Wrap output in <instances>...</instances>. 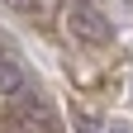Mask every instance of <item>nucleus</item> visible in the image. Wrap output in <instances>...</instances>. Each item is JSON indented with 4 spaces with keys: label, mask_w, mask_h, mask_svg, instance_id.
Masks as SVG:
<instances>
[{
    "label": "nucleus",
    "mask_w": 133,
    "mask_h": 133,
    "mask_svg": "<svg viewBox=\"0 0 133 133\" xmlns=\"http://www.w3.org/2000/svg\"><path fill=\"white\" fill-rule=\"evenodd\" d=\"M66 29H71V38L86 43V48H109V43H114V24L90 5V0H76V5H71Z\"/></svg>",
    "instance_id": "f257e3e1"
},
{
    "label": "nucleus",
    "mask_w": 133,
    "mask_h": 133,
    "mask_svg": "<svg viewBox=\"0 0 133 133\" xmlns=\"http://www.w3.org/2000/svg\"><path fill=\"white\" fill-rule=\"evenodd\" d=\"M19 95H29V76L10 52H0V100H19Z\"/></svg>",
    "instance_id": "f03ea898"
},
{
    "label": "nucleus",
    "mask_w": 133,
    "mask_h": 133,
    "mask_svg": "<svg viewBox=\"0 0 133 133\" xmlns=\"http://www.w3.org/2000/svg\"><path fill=\"white\" fill-rule=\"evenodd\" d=\"M76 133H100V124L90 119V114H76Z\"/></svg>",
    "instance_id": "7ed1b4c3"
},
{
    "label": "nucleus",
    "mask_w": 133,
    "mask_h": 133,
    "mask_svg": "<svg viewBox=\"0 0 133 133\" xmlns=\"http://www.w3.org/2000/svg\"><path fill=\"white\" fill-rule=\"evenodd\" d=\"M109 133H133V124H128V119H119V124H109Z\"/></svg>",
    "instance_id": "20e7f679"
},
{
    "label": "nucleus",
    "mask_w": 133,
    "mask_h": 133,
    "mask_svg": "<svg viewBox=\"0 0 133 133\" xmlns=\"http://www.w3.org/2000/svg\"><path fill=\"white\" fill-rule=\"evenodd\" d=\"M5 5H19V10H29V5H33V0H5Z\"/></svg>",
    "instance_id": "39448f33"
}]
</instances>
